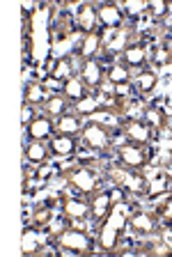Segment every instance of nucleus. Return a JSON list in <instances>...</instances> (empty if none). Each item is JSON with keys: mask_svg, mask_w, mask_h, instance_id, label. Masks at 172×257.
Listing matches in <instances>:
<instances>
[{"mask_svg": "<svg viewBox=\"0 0 172 257\" xmlns=\"http://www.w3.org/2000/svg\"><path fill=\"white\" fill-rule=\"evenodd\" d=\"M129 227V214H124L122 209L115 204L108 216L97 223V246L101 252H119V246Z\"/></svg>", "mask_w": 172, "mask_h": 257, "instance_id": "1", "label": "nucleus"}, {"mask_svg": "<svg viewBox=\"0 0 172 257\" xmlns=\"http://www.w3.org/2000/svg\"><path fill=\"white\" fill-rule=\"evenodd\" d=\"M117 138H119L117 126H110V124L101 122V119H87V122L83 124L81 143L87 152H94V154L115 152Z\"/></svg>", "mask_w": 172, "mask_h": 257, "instance_id": "2", "label": "nucleus"}, {"mask_svg": "<svg viewBox=\"0 0 172 257\" xmlns=\"http://www.w3.org/2000/svg\"><path fill=\"white\" fill-rule=\"evenodd\" d=\"M53 252H74V255H90V252H97V236H92L87 230H81L76 225H69L62 234H58L53 241Z\"/></svg>", "mask_w": 172, "mask_h": 257, "instance_id": "3", "label": "nucleus"}, {"mask_svg": "<svg viewBox=\"0 0 172 257\" xmlns=\"http://www.w3.org/2000/svg\"><path fill=\"white\" fill-rule=\"evenodd\" d=\"M90 163L92 161L81 159L76 166L67 168L65 175H62V179L74 188L76 195H83V198H92V195H97L99 186H101V179L97 177V172L92 170Z\"/></svg>", "mask_w": 172, "mask_h": 257, "instance_id": "4", "label": "nucleus"}, {"mask_svg": "<svg viewBox=\"0 0 172 257\" xmlns=\"http://www.w3.org/2000/svg\"><path fill=\"white\" fill-rule=\"evenodd\" d=\"M106 175L110 177V182L117 188H124V191L133 193L135 198H147V193H149L151 184L145 177V172H133L122 166H106Z\"/></svg>", "mask_w": 172, "mask_h": 257, "instance_id": "5", "label": "nucleus"}, {"mask_svg": "<svg viewBox=\"0 0 172 257\" xmlns=\"http://www.w3.org/2000/svg\"><path fill=\"white\" fill-rule=\"evenodd\" d=\"M115 159H117V166L126 168V170L133 172H145L149 166V152L147 147H140V145H131V143H117L115 145Z\"/></svg>", "mask_w": 172, "mask_h": 257, "instance_id": "6", "label": "nucleus"}, {"mask_svg": "<svg viewBox=\"0 0 172 257\" xmlns=\"http://www.w3.org/2000/svg\"><path fill=\"white\" fill-rule=\"evenodd\" d=\"M119 138L124 143H131V145H140V147H151L156 140L154 128L145 122V119H135V117H126L122 119L119 124Z\"/></svg>", "mask_w": 172, "mask_h": 257, "instance_id": "7", "label": "nucleus"}, {"mask_svg": "<svg viewBox=\"0 0 172 257\" xmlns=\"http://www.w3.org/2000/svg\"><path fill=\"white\" fill-rule=\"evenodd\" d=\"M133 30L135 28L131 26H124L122 30H115L110 32V35H106V39H103V62L106 60H113L115 55H122L126 48L133 44Z\"/></svg>", "mask_w": 172, "mask_h": 257, "instance_id": "8", "label": "nucleus"}, {"mask_svg": "<svg viewBox=\"0 0 172 257\" xmlns=\"http://www.w3.org/2000/svg\"><path fill=\"white\" fill-rule=\"evenodd\" d=\"M60 214L76 220H92V202L83 195H60Z\"/></svg>", "mask_w": 172, "mask_h": 257, "instance_id": "9", "label": "nucleus"}, {"mask_svg": "<svg viewBox=\"0 0 172 257\" xmlns=\"http://www.w3.org/2000/svg\"><path fill=\"white\" fill-rule=\"evenodd\" d=\"M106 62L101 58H90L81 62V78L90 92H99L106 83Z\"/></svg>", "mask_w": 172, "mask_h": 257, "instance_id": "10", "label": "nucleus"}, {"mask_svg": "<svg viewBox=\"0 0 172 257\" xmlns=\"http://www.w3.org/2000/svg\"><path fill=\"white\" fill-rule=\"evenodd\" d=\"M97 16H99V26L103 30L115 32L126 26V14H124L122 5H117V3H101V5H97Z\"/></svg>", "mask_w": 172, "mask_h": 257, "instance_id": "11", "label": "nucleus"}, {"mask_svg": "<svg viewBox=\"0 0 172 257\" xmlns=\"http://www.w3.org/2000/svg\"><path fill=\"white\" fill-rule=\"evenodd\" d=\"M119 64H124L129 71H142L149 64V53H147V44L145 39L133 42L122 55H119Z\"/></svg>", "mask_w": 172, "mask_h": 257, "instance_id": "12", "label": "nucleus"}, {"mask_svg": "<svg viewBox=\"0 0 172 257\" xmlns=\"http://www.w3.org/2000/svg\"><path fill=\"white\" fill-rule=\"evenodd\" d=\"M129 227L140 236H149V234H154V232H158L161 220H158L156 214H149L145 209H135V211L129 214Z\"/></svg>", "mask_w": 172, "mask_h": 257, "instance_id": "13", "label": "nucleus"}, {"mask_svg": "<svg viewBox=\"0 0 172 257\" xmlns=\"http://www.w3.org/2000/svg\"><path fill=\"white\" fill-rule=\"evenodd\" d=\"M53 136H55V122L51 117H46V115H42V112L26 126L28 143H49Z\"/></svg>", "mask_w": 172, "mask_h": 257, "instance_id": "14", "label": "nucleus"}, {"mask_svg": "<svg viewBox=\"0 0 172 257\" xmlns=\"http://www.w3.org/2000/svg\"><path fill=\"white\" fill-rule=\"evenodd\" d=\"M46 243H51L49 241V234L44 230H39V227H35V225H28L26 230H23V239H21V250L23 255H37V252H46L49 248H46Z\"/></svg>", "mask_w": 172, "mask_h": 257, "instance_id": "15", "label": "nucleus"}, {"mask_svg": "<svg viewBox=\"0 0 172 257\" xmlns=\"http://www.w3.org/2000/svg\"><path fill=\"white\" fill-rule=\"evenodd\" d=\"M115 198H117V186L113 188H106V191H99L97 195H92L90 202H92V220H94V225L101 223L103 218L108 216V211L115 207Z\"/></svg>", "mask_w": 172, "mask_h": 257, "instance_id": "16", "label": "nucleus"}, {"mask_svg": "<svg viewBox=\"0 0 172 257\" xmlns=\"http://www.w3.org/2000/svg\"><path fill=\"white\" fill-rule=\"evenodd\" d=\"M74 19H76V30L81 32L83 37L101 30V26H99V16H97V5H92V3H83V5L76 10Z\"/></svg>", "mask_w": 172, "mask_h": 257, "instance_id": "17", "label": "nucleus"}, {"mask_svg": "<svg viewBox=\"0 0 172 257\" xmlns=\"http://www.w3.org/2000/svg\"><path fill=\"white\" fill-rule=\"evenodd\" d=\"M106 80L115 87V92H117V94H129V90L133 87V76H131V71L126 69L124 64H119V62L108 67Z\"/></svg>", "mask_w": 172, "mask_h": 257, "instance_id": "18", "label": "nucleus"}, {"mask_svg": "<svg viewBox=\"0 0 172 257\" xmlns=\"http://www.w3.org/2000/svg\"><path fill=\"white\" fill-rule=\"evenodd\" d=\"M103 39H106L103 28L97 32H92V35H85L81 39V44H78V51H76L78 60L83 62V60H90V58H99V51H103Z\"/></svg>", "mask_w": 172, "mask_h": 257, "instance_id": "19", "label": "nucleus"}, {"mask_svg": "<svg viewBox=\"0 0 172 257\" xmlns=\"http://www.w3.org/2000/svg\"><path fill=\"white\" fill-rule=\"evenodd\" d=\"M78 143H81V138H69V136L55 134L53 138L49 140L51 156H53V159H71V156H76V152H78Z\"/></svg>", "mask_w": 172, "mask_h": 257, "instance_id": "20", "label": "nucleus"}, {"mask_svg": "<svg viewBox=\"0 0 172 257\" xmlns=\"http://www.w3.org/2000/svg\"><path fill=\"white\" fill-rule=\"evenodd\" d=\"M60 92L65 94V99L71 103V106H76V103H81L85 96H90L92 92L87 90V85L83 83L81 76H71L69 80H65L62 85H60Z\"/></svg>", "mask_w": 172, "mask_h": 257, "instance_id": "21", "label": "nucleus"}, {"mask_svg": "<svg viewBox=\"0 0 172 257\" xmlns=\"http://www.w3.org/2000/svg\"><path fill=\"white\" fill-rule=\"evenodd\" d=\"M71 103L65 99V94L62 92H51V96L46 99V103L42 106V115H46V117H51L55 122V119H60L62 115H67V112H71Z\"/></svg>", "mask_w": 172, "mask_h": 257, "instance_id": "22", "label": "nucleus"}, {"mask_svg": "<svg viewBox=\"0 0 172 257\" xmlns=\"http://www.w3.org/2000/svg\"><path fill=\"white\" fill-rule=\"evenodd\" d=\"M49 96H51V90L46 87V83H39V80H30L23 87V103H28V106L42 108Z\"/></svg>", "mask_w": 172, "mask_h": 257, "instance_id": "23", "label": "nucleus"}, {"mask_svg": "<svg viewBox=\"0 0 172 257\" xmlns=\"http://www.w3.org/2000/svg\"><path fill=\"white\" fill-rule=\"evenodd\" d=\"M83 119L78 112H67L60 119H55V134L58 136H69V138H81L83 131Z\"/></svg>", "mask_w": 172, "mask_h": 257, "instance_id": "24", "label": "nucleus"}, {"mask_svg": "<svg viewBox=\"0 0 172 257\" xmlns=\"http://www.w3.org/2000/svg\"><path fill=\"white\" fill-rule=\"evenodd\" d=\"M71 76H76L74 74V58H71V55H58V58L53 60V67L49 69V78L62 85Z\"/></svg>", "mask_w": 172, "mask_h": 257, "instance_id": "25", "label": "nucleus"}, {"mask_svg": "<svg viewBox=\"0 0 172 257\" xmlns=\"http://www.w3.org/2000/svg\"><path fill=\"white\" fill-rule=\"evenodd\" d=\"M23 156H26L30 166H42V163H46L51 159V147L49 143H28Z\"/></svg>", "mask_w": 172, "mask_h": 257, "instance_id": "26", "label": "nucleus"}, {"mask_svg": "<svg viewBox=\"0 0 172 257\" xmlns=\"http://www.w3.org/2000/svg\"><path fill=\"white\" fill-rule=\"evenodd\" d=\"M156 85H158V74L154 69H142L133 78V87L138 90L140 96H149L156 90Z\"/></svg>", "mask_w": 172, "mask_h": 257, "instance_id": "27", "label": "nucleus"}, {"mask_svg": "<svg viewBox=\"0 0 172 257\" xmlns=\"http://www.w3.org/2000/svg\"><path fill=\"white\" fill-rule=\"evenodd\" d=\"M122 10H124V14H126V23H129L131 28H135L142 16L149 14V3H147V0H129V3L122 5Z\"/></svg>", "mask_w": 172, "mask_h": 257, "instance_id": "28", "label": "nucleus"}, {"mask_svg": "<svg viewBox=\"0 0 172 257\" xmlns=\"http://www.w3.org/2000/svg\"><path fill=\"white\" fill-rule=\"evenodd\" d=\"M103 110V103L97 99V92H92L90 96H85L81 103H76L74 106V112H78L81 117H90L94 112H101Z\"/></svg>", "mask_w": 172, "mask_h": 257, "instance_id": "29", "label": "nucleus"}, {"mask_svg": "<svg viewBox=\"0 0 172 257\" xmlns=\"http://www.w3.org/2000/svg\"><path fill=\"white\" fill-rule=\"evenodd\" d=\"M154 214L158 216V220H161L163 227H167V230H172V193H167V195H163L161 202H156V209Z\"/></svg>", "mask_w": 172, "mask_h": 257, "instance_id": "30", "label": "nucleus"}, {"mask_svg": "<svg viewBox=\"0 0 172 257\" xmlns=\"http://www.w3.org/2000/svg\"><path fill=\"white\" fill-rule=\"evenodd\" d=\"M172 14V7L167 5L165 0H151L149 3V16H151V21L154 23H163L167 21Z\"/></svg>", "mask_w": 172, "mask_h": 257, "instance_id": "31", "label": "nucleus"}, {"mask_svg": "<svg viewBox=\"0 0 172 257\" xmlns=\"http://www.w3.org/2000/svg\"><path fill=\"white\" fill-rule=\"evenodd\" d=\"M154 62H156V67H158V69H163V67H167V64L172 62V44L167 42V39L161 44V46H158V55L154 58Z\"/></svg>", "mask_w": 172, "mask_h": 257, "instance_id": "32", "label": "nucleus"}, {"mask_svg": "<svg viewBox=\"0 0 172 257\" xmlns=\"http://www.w3.org/2000/svg\"><path fill=\"white\" fill-rule=\"evenodd\" d=\"M37 115H39V108L23 103V112H21V122H23V126H28V124L33 122V119L37 117Z\"/></svg>", "mask_w": 172, "mask_h": 257, "instance_id": "33", "label": "nucleus"}, {"mask_svg": "<svg viewBox=\"0 0 172 257\" xmlns=\"http://www.w3.org/2000/svg\"><path fill=\"white\" fill-rule=\"evenodd\" d=\"M163 177H165L167 182L172 184V159H167V163L163 166Z\"/></svg>", "mask_w": 172, "mask_h": 257, "instance_id": "34", "label": "nucleus"}, {"mask_svg": "<svg viewBox=\"0 0 172 257\" xmlns=\"http://www.w3.org/2000/svg\"><path fill=\"white\" fill-rule=\"evenodd\" d=\"M165 37H167V42L172 44V21H170V26H167V35H165Z\"/></svg>", "mask_w": 172, "mask_h": 257, "instance_id": "35", "label": "nucleus"}, {"mask_svg": "<svg viewBox=\"0 0 172 257\" xmlns=\"http://www.w3.org/2000/svg\"><path fill=\"white\" fill-rule=\"evenodd\" d=\"M170 94H172V85H170Z\"/></svg>", "mask_w": 172, "mask_h": 257, "instance_id": "36", "label": "nucleus"}]
</instances>
